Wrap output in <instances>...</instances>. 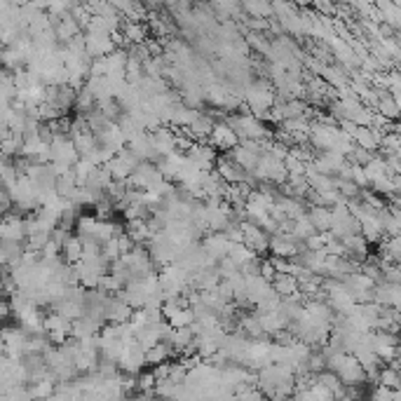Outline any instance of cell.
Returning a JSON list of instances; mask_svg holds the SVG:
<instances>
[{"mask_svg": "<svg viewBox=\"0 0 401 401\" xmlns=\"http://www.w3.org/2000/svg\"><path fill=\"white\" fill-rule=\"evenodd\" d=\"M239 228H242V244L249 246L258 258H263L267 253V246H270V235L265 230H260L258 225H253L251 221L239 223Z\"/></svg>", "mask_w": 401, "mask_h": 401, "instance_id": "1", "label": "cell"}, {"mask_svg": "<svg viewBox=\"0 0 401 401\" xmlns=\"http://www.w3.org/2000/svg\"><path fill=\"white\" fill-rule=\"evenodd\" d=\"M270 286L279 298H291L293 293H298V281H295V277H288V274H274Z\"/></svg>", "mask_w": 401, "mask_h": 401, "instance_id": "6", "label": "cell"}, {"mask_svg": "<svg viewBox=\"0 0 401 401\" xmlns=\"http://www.w3.org/2000/svg\"><path fill=\"white\" fill-rule=\"evenodd\" d=\"M307 221L314 228V232H329L331 230V209L329 207H317V204H307Z\"/></svg>", "mask_w": 401, "mask_h": 401, "instance_id": "4", "label": "cell"}, {"mask_svg": "<svg viewBox=\"0 0 401 401\" xmlns=\"http://www.w3.org/2000/svg\"><path fill=\"white\" fill-rule=\"evenodd\" d=\"M207 144L214 148V151H225V153H230L232 148L239 146V139H237V134L230 129L228 125L223 122V120H218V122H214V129H211L209 134V139H207Z\"/></svg>", "mask_w": 401, "mask_h": 401, "instance_id": "2", "label": "cell"}, {"mask_svg": "<svg viewBox=\"0 0 401 401\" xmlns=\"http://www.w3.org/2000/svg\"><path fill=\"white\" fill-rule=\"evenodd\" d=\"M172 350L167 348L165 343H158L155 348L146 350V366H160L165 362H172Z\"/></svg>", "mask_w": 401, "mask_h": 401, "instance_id": "7", "label": "cell"}, {"mask_svg": "<svg viewBox=\"0 0 401 401\" xmlns=\"http://www.w3.org/2000/svg\"><path fill=\"white\" fill-rule=\"evenodd\" d=\"M373 113H378V115H383L385 120H390V122H397L399 117V101L390 94H380L376 106H373Z\"/></svg>", "mask_w": 401, "mask_h": 401, "instance_id": "5", "label": "cell"}, {"mask_svg": "<svg viewBox=\"0 0 401 401\" xmlns=\"http://www.w3.org/2000/svg\"><path fill=\"white\" fill-rule=\"evenodd\" d=\"M120 33H122V38L127 45H144V42L148 40V26L146 21H125L122 28H120Z\"/></svg>", "mask_w": 401, "mask_h": 401, "instance_id": "3", "label": "cell"}]
</instances>
